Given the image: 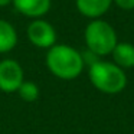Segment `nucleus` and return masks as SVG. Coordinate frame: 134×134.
<instances>
[{"label": "nucleus", "mask_w": 134, "mask_h": 134, "mask_svg": "<svg viewBox=\"0 0 134 134\" xmlns=\"http://www.w3.org/2000/svg\"><path fill=\"white\" fill-rule=\"evenodd\" d=\"M45 64L53 76L64 81L76 79L85 68L82 53L74 46L65 43H55L49 48Z\"/></svg>", "instance_id": "nucleus-1"}, {"label": "nucleus", "mask_w": 134, "mask_h": 134, "mask_svg": "<svg viewBox=\"0 0 134 134\" xmlns=\"http://www.w3.org/2000/svg\"><path fill=\"white\" fill-rule=\"evenodd\" d=\"M88 78L95 90L107 95L120 94L125 90L128 82L124 69L117 66L114 62L104 59H99L88 66Z\"/></svg>", "instance_id": "nucleus-2"}, {"label": "nucleus", "mask_w": 134, "mask_h": 134, "mask_svg": "<svg viewBox=\"0 0 134 134\" xmlns=\"http://www.w3.org/2000/svg\"><path fill=\"white\" fill-rule=\"evenodd\" d=\"M84 39L87 49L99 58L111 55L113 49L118 43L115 29L102 19H92L87 25L84 30Z\"/></svg>", "instance_id": "nucleus-3"}, {"label": "nucleus", "mask_w": 134, "mask_h": 134, "mask_svg": "<svg viewBox=\"0 0 134 134\" xmlns=\"http://www.w3.org/2000/svg\"><path fill=\"white\" fill-rule=\"evenodd\" d=\"M29 42L39 49H49L56 43V30L45 19H33L26 29Z\"/></svg>", "instance_id": "nucleus-4"}, {"label": "nucleus", "mask_w": 134, "mask_h": 134, "mask_svg": "<svg viewBox=\"0 0 134 134\" xmlns=\"http://www.w3.org/2000/svg\"><path fill=\"white\" fill-rule=\"evenodd\" d=\"M23 81V68L16 59L6 58L0 61V91L6 94L16 92Z\"/></svg>", "instance_id": "nucleus-5"}, {"label": "nucleus", "mask_w": 134, "mask_h": 134, "mask_svg": "<svg viewBox=\"0 0 134 134\" xmlns=\"http://www.w3.org/2000/svg\"><path fill=\"white\" fill-rule=\"evenodd\" d=\"M12 4L20 15L30 19H42L51 9L52 0H12Z\"/></svg>", "instance_id": "nucleus-6"}, {"label": "nucleus", "mask_w": 134, "mask_h": 134, "mask_svg": "<svg viewBox=\"0 0 134 134\" xmlns=\"http://www.w3.org/2000/svg\"><path fill=\"white\" fill-rule=\"evenodd\" d=\"M113 0H75L76 10L88 19H101L110 10Z\"/></svg>", "instance_id": "nucleus-7"}, {"label": "nucleus", "mask_w": 134, "mask_h": 134, "mask_svg": "<svg viewBox=\"0 0 134 134\" xmlns=\"http://www.w3.org/2000/svg\"><path fill=\"white\" fill-rule=\"evenodd\" d=\"M113 62L121 69L134 68V45L130 42H118L111 52Z\"/></svg>", "instance_id": "nucleus-8"}, {"label": "nucleus", "mask_w": 134, "mask_h": 134, "mask_svg": "<svg viewBox=\"0 0 134 134\" xmlns=\"http://www.w3.org/2000/svg\"><path fill=\"white\" fill-rule=\"evenodd\" d=\"M18 45V32L15 26L4 19H0V53H7Z\"/></svg>", "instance_id": "nucleus-9"}, {"label": "nucleus", "mask_w": 134, "mask_h": 134, "mask_svg": "<svg viewBox=\"0 0 134 134\" xmlns=\"http://www.w3.org/2000/svg\"><path fill=\"white\" fill-rule=\"evenodd\" d=\"M16 92H18L19 98L25 102H35L41 95V90H39L38 84L32 81H23Z\"/></svg>", "instance_id": "nucleus-10"}, {"label": "nucleus", "mask_w": 134, "mask_h": 134, "mask_svg": "<svg viewBox=\"0 0 134 134\" xmlns=\"http://www.w3.org/2000/svg\"><path fill=\"white\" fill-rule=\"evenodd\" d=\"M113 3L121 10H133L134 9V0H113Z\"/></svg>", "instance_id": "nucleus-11"}, {"label": "nucleus", "mask_w": 134, "mask_h": 134, "mask_svg": "<svg viewBox=\"0 0 134 134\" xmlns=\"http://www.w3.org/2000/svg\"><path fill=\"white\" fill-rule=\"evenodd\" d=\"M9 4H12V0H0V7L9 6Z\"/></svg>", "instance_id": "nucleus-12"}]
</instances>
